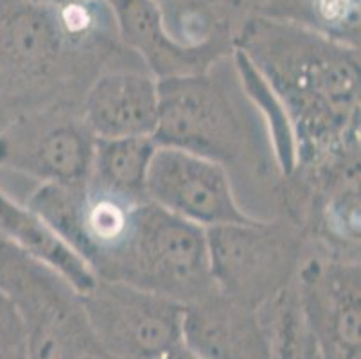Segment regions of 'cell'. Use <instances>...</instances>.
Listing matches in <instances>:
<instances>
[{
    "label": "cell",
    "instance_id": "6da1fadb",
    "mask_svg": "<svg viewBox=\"0 0 361 359\" xmlns=\"http://www.w3.org/2000/svg\"><path fill=\"white\" fill-rule=\"evenodd\" d=\"M232 45L284 107L295 169L360 153V49L259 13L243 22Z\"/></svg>",
    "mask_w": 361,
    "mask_h": 359
},
{
    "label": "cell",
    "instance_id": "7a4b0ae2",
    "mask_svg": "<svg viewBox=\"0 0 361 359\" xmlns=\"http://www.w3.org/2000/svg\"><path fill=\"white\" fill-rule=\"evenodd\" d=\"M218 63L202 74L159 81L157 146L178 147L228 167L264 173V151L254 118L243 108L238 72L226 75ZM234 65V61H232Z\"/></svg>",
    "mask_w": 361,
    "mask_h": 359
},
{
    "label": "cell",
    "instance_id": "3957f363",
    "mask_svg": "<svg viewBox=\"0 0 361 359\" xmlns=\"http://www.w3.org/2000/svg\"><path fill=\"white\" fill-rule=\"evenodd\" d=\"M0 293L8 296L20 316L29 359L104 355L88 322L81 293L60 273L4 239H0Z\"/></svg>",
    "mask_w": 361,
    "mask_h": 359
},
{
    "label": "cell",
    "instance_id": "277c9868",
    "mask_svg": "<svg viewBox=\"0 0 361 359\" xmlns=\"http://www.w3.org/2000/svg\"><path fill=\"white\" fill-rule=\"evenodd\" d=\"M146 202L88 178L65 185L44 183L25 205L60 232L97 279L119 281Z\"/></svg>",
    "mask_w": 361,
    "mask_h": 359
},
{
    "label": "cell",
    "instance_id": "5b68a950",
    "mask_svg": "<svg viewBox=\"0 0 361 359\" xmlns=\"http://www.w3.org/2000/svg\"><path fill=\"white\" fill-rule=\"evenodd\" d=\"M216 291L255 311L295 282L306 230L291 219H252L207 229Z\"/></svg>",
    "mask_w": 361,
    "mask_h": 359
},
{
    "label": "cell",
    "instance_id": "8992f818",
    "mask_svg": "<svg viewBox=\"0 0 361 359\" xmlns=\"http://www.w3.org/2000/svg\"><path fill=\"white\" fill-rule=\"evenodd\" d=\"M119 282L187 305L216 291L205 229L147 200Z\"/></svg>",
    "mask_w": 361,
    "mask_h": 359
},
{
    "label": "cell",
    "instance_id": "52a82bcc",
    "mask_svg": "<svg viewBox=\"0 0 361 359\" xmlns=\"http://www.w3.org/2000/svg\"><path fill=\"white\" fill-rule=\"evenodd\" d=\"M83 305L97 343L110 359H162L185 343V305L133 284L97 279Z\"/></svg>",
    "mask_w": 361,
    "mask_h": 359
},
{
    "label": "cell",
    "instance_id": "ba28073f",
    "mask_svg": "<svg viewBox=\"0 0 361 359\" xmlns=\"http://www.w3.org/2000/svg\"><path fill=\"white\" fill-rule=\"evenodd\" d=\"M96 140L74 103H56L16 115L0 128V167L44 183L90 178Z\"/></svg>",
    "mask_w": 361,
    "mask_h": 359
},
{
    "label": "cell",
    "instance_id": "9c48e42d",
    "mask_svg": "<svg viewBox=\"0 0 361 359\" xmlns=\"http://www.w3.org/2000/svg\"><path fill=\"white\" fill-rule=\"evenodd\" d=\"M146 196L160 209L205 230L257 219L238 202L231 173L221 164L178 147L157 146Z\"/></svg>",
    "mask_w": 361,
    "mask_h": 359
},
{
    "label": "cell",
    "instance_id": "30bf717a",
    "mask_svg": "<svg viewBox=\"0 0 361 359\" xmlns=\"http://www.w3.org/2000/svg\"><path fill=\"white\" fill-rule=\"evenodd\" d=\"M302 316L326 359H360V261L306 255L295 276Z\"/></svg>",
    "mask_w": 361,
    "mask_h": 359
},
{
    "label": "cell",
    "instance_id": "8fae6325",
    "mask_svg": "<svg viewBox=\"0 0 361 359\" xmlns=\"http://www.w3.org/2000/svg\"><path fill=\"white\" fill-rule=\"evenodd\" d=\"M121 44L139 58L153 78L202 74L234 51V38L187 45L171 35L155 0H108Z\"/></svg>",
    "mask_w": 361,
    "mask_h": 359
},
{
    "label": "cell",
    "instance_id": "7c38bea8",
    "mask_svg": "<svg viewBox=\"0 0 361 359\" xmlns=\"http://www.w3.org/2000/svg\"><path fill=\"white\" fill-rule=\"evenodd\" d=\"M80 110L96 138H153L159 121V79L139 67L99 72L85 90Z\"/></svg>",
    "mask_w": 361,
    "mask_h": 359
},
{
    "label": "cell",
    "instance_id": "4fadbf2b",
    "mask_svg": "<svg viewBox=\"0 0 361 359\" xmlns=\"http://www.w3.org/2000/svg\"><path fill=\"white\" fill-rule=\"evenodd\" d=\"M183 340L203 359H274L259 312L218 291L185 305Z\"/></svg>",
    "mask_w": 361,
    "mask_h": 359
},
{
    "label": "cell",
    "instance_id": "5bb4252c",
    "mask_svg": "<svg viewBox=\"0 0 361 359\" xmlns=\"http://www.w3.org/2000/svg\"><path fill=\"white\" fill-rule=\"evenodd\" d=\"M0 236L35 261L65 276L83 295L97 276L60 232L25 203L13 200L0 187Z\"/></svg>",
    "mask_w": 361,
    "mask_h": 359
},
{
    "label": "cell",
    "instance_id": "9a60e30c",
    "mask_svg": "<svg viewBox=\"0 0 361 359\" xmlns=\"http://www.w3.org/2000/svg\"><path fill=\"white\" fill-rule=\"evenodd\" d=\"M361 0H264L255 13L360 49Z\"/></svg>",
    "mask_w": 361,
    "mask_h": 359
},
{
    "label": "cell",
    "instance_id": "2e32d148",
    "mask_svg": "<svg viewBox=\"0 0 361 359\" xmlns=\"http://www.w3.org/2000/svg\"><path fill=\"white\" fill-rule=\"evenodd\" d=\"M155 150L151 137L97 138L90 178L131 197L147 200V171Z\"/></svg>",
    "mask_w": 361,
    "mask_h": 359
},
{
    "label": "cell",
    "instance_id": "e0dca14e",
    "mask_svg": "<svg viewBox=\"0 0 361 359\" xmlns=\"http://www.w3.org/2000/svg\"><path fill=\"white\" fill-rule=\"evenodd\" d=\"M231 56L243 92L268 130V142H270L271 153H274L279 176H290L297 167V147H295L293 130H291L290 118L284 111V107L268 87V83L261 78V74L255 71L254 65L241 52L234 49Z\"/></svg>",
    "mask_w": 361,
    "mask_h": 359
},
{
    "label": "cell",
    "instance_id": "ac0fdd59",
    "mask_svg": "<svg viewBox=\"0 0 361 359\" xmlns=\"http://www.w3.org/2000/svg\"><path fill=\"white\" fill-rule=\"evenodd\" d=\"M167 29L178 42L200 45L234 38V15L243 0H155Z\"/></svg>",
    "mask_w": 361,
    "mask_h": 359
},
{
    "label": "cell",
    "instance_id": "d6986e66",
    "mask_svg": "<svg viewBox=\"0 0 361 359\" xmlns=\"http://www.w3.org/2000/svg\"><path fill=\"white\" fill-rule=\"evenodd\" d=\"M257 312L274 359H324L302 316L295 284L274 296Z\"/></svg>",
    "mask_w": 361,
    "mask_h": 359
},
{
    "label": "cell",
    "instance_id": "ffe728a7",
    "mask_svg": "<svg viewBox=\"0 0 361 359\" xmlns=\"http://www.w3.org/2000/svg\"><path fill=\"white\" fill-rule=\"evenodd\" d=\"M0 359H29L24 325L15 305L0 293Z\"/></svg>",
    "mask_w": 361,
    "mask_h": 359
},
{
    "label": "cell",
    "instance_id": "44dd1931",
    "mask_svg": "<svg viewBox=\"0 0 361 359\" xmlns=\"http://www.w3.org/2000/svg\"><path fill=\"white\" fill-rule=\"evenodd\" d=\"M162 359H203V358L196 354L191 347H187V343H183L180 345L178 348H175L173 352H169L167 355H164Z\"/></svg>",
    "mask_w": 361,
    "mask_h": 359
},
{
    "label": "cell",
    "instance_id": "7402d4cb",
    "mask_svg": "<svg viewBox=\"0 0 361 359\" xmlns=\"http://www.w3.org/2000/svg\"><path fill=\"white\" fill-rule=\"evenodd\" d=\"M38 2H45V4H68V2H78V0H38Z\"/></svg>",
    "mask_w": 361,
    "mask_h": 359
},
{
    "label": "cell",
    "instance_id": "603a6c76",
    "mask_svg": "<svg viewBox=\"0 0 361 359\" xmlns=\"http://www.w3.org/2000/svg\"><path fill=\"white\" fill-rule=\"evenodd\" d=\"M87 359H110V358H106V355H90V358Z\"/></svg>",
    "mask_w": 361,
    "mask_h": 359
},
{
    "label": "cell",
    "instance_id": "cb8c5ba5",
    "mask_svg": "<svg viewBox=\"0 0 361 359\" xmlns=\"http://www.w3.org/2000/svg\"><path fill=\"white\" fill-rule=\"evenodd\" d=\"M324 359H326V358H324Z\"/></svg>",
    "mask_w": 361,
    "mask_h": 359
}]
</instances>
